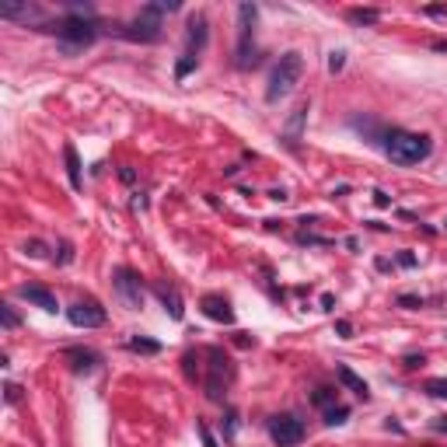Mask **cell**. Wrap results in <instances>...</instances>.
I'll list each match as a JSON object with an SVG mask.
<instances>
[{
  "label": "cell",
  "instance_id": "1",
  "mask_svg": "<svg viewBox=\"0 0 447 447\" xmlns=\"http://www.w3.org/2000/svg\"><path fill=\"white\" fill-rule=\"evenodd\" d=\"M385 150H388V157H392L395 164L409 168V164H419V161H426V157H430V150H433V140H430L426 133L392 130V133L385 137Z\"/></svg>",
  "mask_w": 447,
  "mask_h": 447
},
{
  "label": "cell",
  "instance_id": "2",
  "mask_svg": "<svg viewBox=\"0 0 447 447\" xmlns=\"http://www.w3.org/2000/svg\"><path fill=\"white\" fill-rule=\"evenodd\" d=\"M301 73H304V56H301L297 49L283 53V56H280V63H277V67H273V73H270V87H265V98H270V102L287 98V95L294 91V87H297Z\"/></svg>",
  "mask_w": 447,
  "mask_h": 447
},
{
  "label": "cell",
  "instance_id": "3",
  "mask_svg": "<svg viewBox=\"0 0 447 447\" xmlns=\"http://www.w3.org/2000/svg\"><path fill=\"white\" fill-rule=\"evenodd\" d=\"M171 11H178L175 0H168V4H147L119 35L130 42H157L161 39V15H171Z\"/></svg>",
  "mask_w": 447,
  "mask_h": 447
},
{
  "label": "cell",
  "instance_id": "4",
  "mask_svg": "<svg viewBox=\"0 0 447 447\" xmlns=\"http://www.w3.org/2000/svg\"><path fill=\"white\" fill-rule=\"evenodd\" d=\"M56 39L67 46V49H84V46H91L95 35H98V25L95 18H77V15H67L56 28Z\"/></svg>",
  "mask_w": 447,
  "mask_h": 447
},
{
  "label": "cell",
  "instance_id": "5",
  "mask_svg": "<svg viewBox=\"0 0 447 447\" xmlns=\"http://www.w3.org/2000/svg\"><path fill=\"white\" fill-rule=\"evenodd\" d=\"M207 356H210L207 398H210V402H220V398H224V388H227V385H231V378H234V367H231V360H227V353H224V349H210Z\"/></svg>",
  "mask_w": 447,
  "mask_h": 447
},
{
  "label": "cell",
  "instance_id": "6",
  "mask_svg": "<svg viewBox=\"0 0 447 447\" xmlns=\"http://www.w3.org/2000/svg\"><path fill=\"white\" fill-rule=\"evenodd\" d=\"M116 294H119V301L130 308V311H140L143 308V287H140V277L133 273V270H116Z\"/></svg>",
  "mask_w": 447,
  "mask_h": 447
},
{
  "label": "cell",
  "instance_id": "7",
  "mask_svg": "<svg viewBox=\"0 0 447 447\" xmlns=\"http://www.w3.org/2000/svg\"><path fill=\"white\" fill-rule=\"evenodd\" d=\"M270 437L277 447H297L304 440V423L297 416H277L270 423Z\"/></svg>",
  "mask_w": 447,
  "mask_h": 447
},
{
  "label": "cell",
  "instance_id": "8",
  "mask_svg": "<svg viewBox=\"0 0 447 447\" xmlns=\"http://www.w3.org/2000/svg\"><path fill=\"white\" fill-rule=\"evenodd\" d=\"M67 318L77 328H98L105 325V308H98L95 301H77L73 308H67Z\"/></svg>",
  "mask_w": 447,
  "mask_h": 447
},
{
  "label": "cell",
  "instance_id": "9",
  "mask_svg": "<svg viewBox=\"0 0 447 447\" xmlns=\"http://www.w3.org/2000/svg\"><path fill=\"white\" fill-rule=\"evenodd\" d=\"M203 315H207L210 322L234 325V308H231V301L220 297V294H207V297H203Z\"/></svg>",
  "mask_w": 447,
  "mask_h": 447
},
{
  "label": "cell",
  "instance_id": "10",
  "mask_svg": "<svg viewBox=\"0 0 447 447\" xmlns=\"http://www.w3.org/2000/svg\"><path fill=\"white\" fill-rule=\"evenodd\" d=\"M0 18H4V21H25L28 25V21H39L42 11L25 0V4H0Z\"/></svg>",
  "mask_w": 447,
  "mask_h": 447
},
{
  "label": "cell",
  "instance_id": "11",
  "mask_svg": "<svg viewBox=\"0 0 447 447\" xmlns=\"http://www.w3.org/2000/svg\"><path fill=\"white\" fill-rule=\"evenodd\" d=\"M207 39H210V21H207L203 15L189 18V56L203 53V49H207Z\"/></svg>",
  "mask_w": 447,
  "mask_h": 447
},
{
  "label": "cell",
  "instance_id": "12",
  "mask_svg": "<svg viewBox=\"0 0 447 447\" xmlns=\"http://www.w3.org/2000/svg\"><path fill=\"white\" fill-rule=\"evenodd\" d=\"M154 294H157V301L164 304V311H168V315H171L175 322H182V315H186V304H182V294H178L175 287H164V283H161V287H157Z\"/></svg>",
  "mask_w": 447,
  "mask_h": 447
},
{
  "label": "cell",
  "instance_id": "13",
  "mask_svg": "<svg viewBox=\"0 0 447 447\" xmlns=\"http://www.w3.org/2000/svg\"><path fill=\"white\" fill-rule=\"evenodd\" d=\"M21 297H25L28 304L42 308V311H56V308H60V304H56V294H53V290H46V287H35V283L21 287Z\"/></svg>",
  "mask_w": 447,
  "mask_h": 447
},
{
  "label": "cell",
  "instance_id": "14",
  "mask_svg": "<svg viewBox=\"0 0 447 447\" xmlns=\"http://www.w3.org/2000/svg\"><path fill=\"white\" fill-rule=\"evenodd\" d=\"M304 119H308V102H301V105L290 112V119H287V143H290V147H297V140H301V133H304Z\"/></svg>",
  "mask_w": 447,
  "mask_h": 447
},
{
  "label": "cell",
  "instance_id": "15",
  "mask_svg": "<svg viewBox=\"0 0 447 447\" xmlns=\"http://www.w3.org/2000/svg\"><path fill=\"white\" fill-rule=\"evenodd\" d=\"M335 374H339V381H342V385H346V388H349L353 395H360V398H367V395H371L367 381H364L360 374H353V371H349L346 364H342V367H335Z\"/></svg>",
  "mask_w": 447,
  "mask_h": 447
},
{
  "label": "cell",
  "instance_id": "16",
  "mask_svg": "<svg viewBox=\"0 0 447 447\" xmlns=\"http://www.w3.org/2000/svg\"><path fill=\"white\" fill-rule=\"evenodd\" d=\"M67 356L73 360V371H91L98 364V353L95 349H67Z\"/></svg>",
  "mask_w": 447,
  "mask_h": 447
},
{
  "label": "cell",
  "instance_id": "17",
  "mask_svg": "<svg viewBox=\"0 0 447 447\" xmlns=\"http://www.w3.org/2000/svg\"><path fill=\"white\" fill-rule=\"evenodd\" d=\"M63 157H67V175H70V186H73V189H80V161H77L73 143H67V147H63Z\"/></svg>",
  "mask_w": 447,
  "mask_h": 447
},
{
  "label": "cell",
  "instance_id": "18",
  "mask_svg": "<svg viewBox=\"0 0 447 447\" xmlns=\"http://www.w3.org/2000/svg\"><path fill=\"white\" fill-rule=\"evenodd\" d=\"M130 349H133V353H157L161 346H157L154 339H140V335H133V339H130Z\"/></svg>",
  "mask_w": 447,
  "mask_h": 447
},
{
  "label": "cell",
  "instance_id": "19",
  "mask_svg": "<svg viewBox=\"0 0 447 447\" xmlns=\"http://www.w3.org/2000/svg\"><path fill=\"white\" fill-rule=\"evenodd\" d=\"M346 416H349V409H346V405H328V409H325V423H328V426L346 423Z\"/></svg>",
  "mask_w": 447,
  "mask_h": 447
},
{
  "label": "cell",
  "instance_id": "20",
  "mask_svg": "<svg viewBox=\"0 0 447 447\" xmlns=\"http://www.w3.org/2000/svg\"><path fill=\"white\" fill-rule=\"evenodd\" d=\"M311 402H315V405H322V409H328V405L335 402V392H332V388H318V392L311 395Z\"/></svg>",
  "mask_w": 447,
  "mask_h": 447
},
{
  "label": "cell",
  "instance_id": "21",
  "mask_svg": "<svg viewBox=\"0 0 447 447\" xmlns=\"http://www.w3.org/2000/svg\"><path fill=\"white\" fill-rule=\"evenodd\" d=\"M349 18H353V21H360V25H371V21H378L381 15H378V11H360V8H353V11H349Z\"/></svg>",
  "mask_w": 447,
  "mask_h": 447
},
{
  "label": "cell",
  "instance_id": "22",
  "mask_svg": "<svg viewBox=\"0 0 447 447\" xmlns=\"http://www.w3.org/2000/svg\"><path fill=\"white\" fill-rule=\"evenodd\" d=\"M426 392L437 395V398H447V381L444 378H433V381H426Z\"/></svg>",
  "mask_w": 447,
  "mask_h": 447
},
{
  "label": "cell",
  "instance_id": "23",
  "mask_svg": "<svg viewBox=\"0 0 447 447\" xmlns=\"http://www.w3.org/2000/svg\"><path fill=\"white\" fill-rule=\"evenodd\" d=\"M342 67H346V53L339 49V53H332V56H328V70H332V73H339Z\"/></svg>",
  "mask_w": 447,
  "mask_h": 447
},
{
  "label": "cell",
  "instance_id": "24",
  "mask_svg": "<svg viewBox=\"0 0 447 447\" xmlns=\"http://www.w3.org/2000/svg\"><path fill=\"white\" fill-rule=\"evenodd\" d=\"M0 315H4V328H15V325H18V315H15V308H11V304L0 308Z\"/></svg>",
  "mask_w": 447,
  "mask_h": 447
},
{
  "label": "cell",
  "instance_id": "25",
  "mask_svg": "<svg viewBox=\"0 0 447 447\" xmlns=\"http://www.w3.org/2000/svg\"><path fill=\"white\" fill-rule=\"evenodd\" d=\"M398 304H402V308H423V297H412V294H402V297H398Z\"/></svg>",
  "mask_w": 447,
  "mask_h": 447
},
{
  "label": "cell",
  "instance_id": "26",
  "mask_svg": "<svg viewBox=\"0 0 447 447\" xmlns=\"http://www.w3.org/2000/svg\"><path fill=\"white\" fill-rule=\"evenodd\" d=\"M193 67H196V56H186L182 63H178V70H175V73H178V77H186V73H189Z\"/></svg>",
  "mask_w": 447,
  "mask_h": 447
},
{
  "label": "cell",
  "instance_id": "27",
  "mask_svg": "<svg viewBox=\"0 0 447 447\" xmlns=\"http://www.w3.org/2000/svg\"><path fill=\"white\" fill-rule=\"evenodd\" d=\"M200 437H203V444H207V447H217V440H213V433H210V426H207V423H200Z\"/></svg>",
  "mask_w": 447,
  "mask_h": 447
},
{
  "label": "cell",
  "instance_id": "28",
  "mask_svg": "<svg viewBox=\"0 0 447 447\" xmlns=\"http://www.w3.org/2000/svg\"><path fill=\"white\" fill-rule=\"evenodd\" d=\"M335 332H339L342 339H349V335H353V325H349V322H335Z\"/></svg>",
  "mask_w": 447,
  "mask_h": 447
},
{
  "label": "cell",
  "instance_id": "29",
  "mask_svg": "<svg viewBox=\"0 0 447 447\" xmlns=\"http://www.w3.org/2000/svg\"><path fill=\"white\" fill-rule=\"evenodd\" d=\"M21 398V388L18 385H8V402H18Z\"/></svg>",
  "mask_w": 447,
  "mask_h": 447
},
{
  "label": "cell",
  "instance_id": "30",
  "mask_svg": "<svg viewBox=\"0 0 447 447\" xmlns=\"http://www.w3.org/2000/svg\"><path fill=\"white\" fill-rule=\"evenodd\" d=\"M430 426H433V430H440V433H447V416H437Z\"/></svg>",
  "mask_w": 447,
  "mask_h": 447
},
{
  "label": "cell",
  "instance_id": "31",
  "mask_svg": "<svg viewBox=\"0 0 447 447\" xmlns=\"http://www.w3.org/2000/svg\"><path fill=\"white\" fill-rule=\"evenodd\" d=\"M433 49H440V53H447V39H440V42H433Z\"/></svg>",
  "mask_w": 447,
  "mask_h": 447
},
{
  "label": "cell",
  "instance_id": "32",
  "mask_svg": "<svg viewBox=\"0 0 447 447\" xmlns=\"http://www.w3.org/2000/svg\"><path fill=\"white\" fill-rule=\"evenodd\" d=\"M444 227H447V220H444Z\"/></svg>",
  "mask_w": 447,
  "mask_h": 447
}]
</instances>
